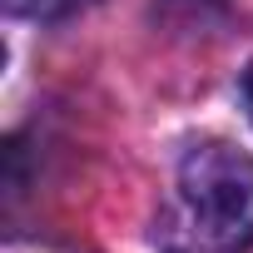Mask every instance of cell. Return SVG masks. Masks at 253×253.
I'll list each match as a JSON object with an SVG mask.
<instances>
[{
	"mask_svg": "<svg viewBox=\"0 0 253 253\" xmlns=\"http://www.w3.org/2000/svg\"><path fill=\"white\" fill-rule=\"evenodd\" d=\"M253 243V159L204 139L179 159L174 199L159 223L164 253H243Z\"/></svg>",
	"mask_w": 253,
	"mask_h": 253,
	"instance_id": "6da1fadb",
	"label": "cell"
},
{
	"mask_svg": "<svg viewBox=\"0 0 253 253\" xmlns=\"http://www.w3.org/2000/svg\"><path fill=\"white\" fill-rule=\"evenodd\" d=\"M84 5H89V0H5V10L25 15V20H60V15H75Z\"/></svg>",
	"mask_w": 253,
	"mask_h": 253,
	"instance_id": "7a4b0ae2",
	"label": "cell"
},
{
	"mask_svg": "<svg viewBox=\"0 0 253 253\" xmlns=\"http://www.w3.org/2000/svg\"><path fill=\"white\" fill-rule=\"evenodd\" d=\"M243 109H248V119H253V65L243 70Z\"/></svg>",
	"mask_w": 253,
	"mask_h": 253,
	"instance_id": "3957f363",
	"label": "cell"
}]
</instances>
